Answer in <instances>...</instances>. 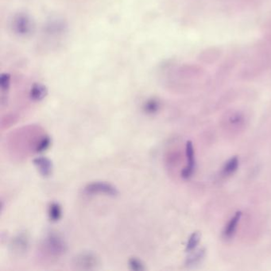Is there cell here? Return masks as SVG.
<instances>
[{
	"label": "cell",
	"mask_w": 271,
	"mask_h": 271,
	"mask_svg": "<svg viewBox=\"0 0 271 271\" xmlns=\"http://www.w3.org/2000/svg\"><path fill=\"white\" fill-rule=\"evenodd\" d=\"M35 22L26 12L16 13L10 19V27L14 34L19 37H28L34 33Z\"/></svg>",
	"instance_id": "cell-1"
},
{
	"label": "cell",
	"mask_w": 271,
	"mask_h": 271,
	"mask_svg": "<svg viewBox=\"0 0 271 271\" xmlns=\"http://www.w3.org/2000/svg\"><path fill=\"white\" fill-rule=\"evenodd\" d=\"M45 249L52 256L59 257L66 251V244L64 238L57 232H50L45 237L44 242Z\"/></svg>",
	"instance_id": "cell-2"
},
{
	"label": "cell",
	"mask_w": 271,
	"mask_h": 271,
	"mask_svg": "<svg viewBox=\"0 0 271 271\" xmlns=\"http://www.w3.org/2000/svg\"><path fill=\"white\" fill-rule=\"evenodd\" d=\"M84 193L88 195H103L109 197H116L119 194L117 188L112 184L104 181H94L89 183L84 187Z\"/></svg>",
	"instance_id": "cell-3"
},
{
	"label": "cell",
	"mask_w": 271,
	"mask_h": 271,
	"mask_svg": "<svg viewBox=\"0 0 271 271\" xmlns=\"http://www.w3.org/2000/svg\"><path fill=\"white\" fill-rule=\"evenodd\" d=\"M74 265L80 270L97 269L100 265V260L94 253L87 251L76 255L74 259Z\"/></svg>",
	"instance_id": "cell-4"
},
{
	"label": "cell",
	"mask_w": 271,
	"mask_h": 271,
	"mask_svg": "<svg viewBox=\"0 0 271 271\" xmlns=\"http://www.w3.org/2000/svg\"><path fill=\"white\" fill-rule=\"evenodd\" d=\"M185 155L187 159V166L183 169L181 172V177L183 178L189 179L192 177L193 172L195 170V152L193 148V142L188 141L185 146Z\"/></svg>",
	"instance_id": "cell-5"
},
{
	"label": "cell",
	"mask_w": 271,
	"mask_h": 271,
	"mask_svg": "<svg viewBox=\"0 0 271 271\" xmlns=\"http://www.w3.org/2000/svg\"><path fill=\"white\" fill-rule=\"evenodd\" d=\"M30 238L29 236L26 232H21L13 239L11 242L12 251L17 254H23L27 252V249L29 247Z\"/></svg>",
	"instance_id": "cell-6"
},
{
	"label": "cell",
	"mask_w": 271,
	"mask_h": 271,
	"mask_svg": "<svg viewBox=\"0 0 271 271\" xmlns=\"http://www.w3.org/2000/svg\"><path fill=\"white\" fill-rule=\"evenodd\" d=\"M33 163L42 177H49L51 176L54 167L50 159L46 157H37L34 159Z\"/></svg>",
	"instance_id": "cell-7"
},
{
	"label": "cell",
	"mask_w": 271,
	"mask_h": 271,
	"mask_svg": "<svg viewBox=\"0 0 271 271\" xmlns=\"http://www.w3.org/2000/svg\"><path fill=\"white\" fill-rule=\"evenodd\" d=\"M48 89L41 83H34L29 91V97L31 101L39 102L47 97Z\"/></svg>",
	"instance_id": "cell-8"
},
{
	"label": "cell",
	"mask_w": 271,
	"mask_h": 271,
	"mask_svg": "<svg viewBox=\"0 0 271 271\" xmlns=\"http://www.w3.org/2000/svg\"><path fill=\"white\" fill-rule=\"evenodd\" d=\"M66 25L65 22L58 19H52L49 21L45 27L46 33L51 34L52 36L62 34L66 32Z\"/></svg>",
	"instance_id": "cell-9"
},
{
	"label": "cell",
	"mask_w": 271,
	"mask_h": 271,
	"mask_svg": "<svg viewBox=\"0 0 271 271\" xmlns=\"http://www.w3.org/2000/svg\"><path fill=\"white\" fill-rule=\"evenodd\" d=\"M242 217V212H237L235 214L234 216L231 219L230 221L228 222V225L224 229V237L225 238H231L233 237L235 233L237 232V226L238 223L240 221Z\"/></svg>",
	"instance_id": "cell-10"
},
{
	"label": "cell",
	"mask_w": 271,
	"mask_h": 271,
	"mask_svg": "<svg viewBox=\"0 0 271 271\" xmlns=\"http://www.w3.org/2000/svg\"><path fill=\"white\" fill-rule=\"evenodd\" d=\"M220 54L221 53H220V49H216V48H210L200 54L199 60L203 63L211 64L219 59Z\"/></svg>",
	"instance_id": "cell-11"
},
{
	"label": "cell",
	"mask_w": 271,
	"mask_h": 271,
	"mask_svg": "<svg viewBox=\"0 0 271 271\" xmlns=\"http://www.w3.org/2000/svg\"><path fill=\"white\" fill-rule=\"evenodd\" d=\"M160 108V101L156 98L148 99L142 105V110L147 115H154L158 113Z\"/></svg>",
	"instance_id": "cell-12"
},
{
	"label": "cell",
	"mask_w": 271,
	"mask_h": 271,
	"mask_svg": "<svg viewBox=\"0 0 271 271\" xmlns=\"http://www.w3.org/2000/svg\"><path fill=\"white\" fill-rule=\"evenodd\" d=\"M62 207L60 205V203L53 202L50 203L48 209V215H49V220L52 222L59 221L62 217Z\"/></svg>",
	"instance_id": "cell-13"
},
{
	"label": "cell",
	"mask_w": 271,
	"mask_h": 271,
	"mask_svg": "<svg viewBox=\"0 0 271 271\" xmlns=\"http://www.w3.org/2000/svg\"><path fill=\"white\" fill-rule=\"evenodd\" d=\"M52 140L49 136H41L39 139L35 143L34 150L36 153H42L47 150L51 146Z\"/></svg>",
	"instance_id": "cell-14"
},
{
	"label": "cell",
	"mask_w": 271,
	"mask_h": 271,
	"mask_svg": "<svg viewBox=\"0 0 271 271\" xmlns=\"http://www.w3.org/2000/svg\"><path fill=\"white\" fill-rule=\"evenodd\" d=\"M238 159L237 157H233L227 162L223 168V174L224 176H229L233 174L238 167Z\"/></svg>",
	"instance_id": "cell-15"
},
{
	"label": "cell",
	"mask_w": 271,
	"mask_h": 271,
	"mask_svg": "<svg viewBox=\"0 0 271 271\" xmlns=\"http://www.w3.org/2000/svg\"><path fill=\"white\" fill-rule=\"evenodd\" d=\"M11 84V76L7 72H2L0 76V89L2 96L8 93Z\"/></svg>",
	"instance_id": "cell-16"
},
{
	"label": "cell",
	"mask_w": 271,
	"mask_h": 271,
	"mask_svg": "<svg viewBox=\"0 0 271 271\" xmlns=\"http://www.w3.org/2000/svg\"><path fill=\"white\" fill-rule=\"evenodd\" d=\"M128 266L130 269L134 271H146V267L145 264L142 263V260H140L136 257H132L128 260Z\"/></svg>",
	"instance_id": "cell-17"
},
{
	"label": "cell",
	"mask_w": 271,
	"mask_h": 271,
	"mask_svg": "<svg viewBox=\"0 0 271 271\" xmlns=\"http://www.w3.org/2000/svg\"><path fill=\"white\" fill-rule=\"evenodd\" d=\"M201 240V235L198 232H194L189 237L188 240L187 245H186V251H192L197 247V245L199 244Z\"/></svg>",
	"instance_id": "cell-18"
},
{
	"label": "cell",
	"mask_w": 271,
	"mask_h": 271,
	"mask_svg": "<svg viewBox=\"0 0 271 271\" xmlns=\"http://www.w3.org/2000/svg\"><path fill=\"white\" fill-rule=\"evenodd\" d=\"M203 256H204V251H198V252L196 253L195 255L189 257V259H187L186 264H187V266L196 265L197 263L201 262Z\"/></svg>",
	"instance_id": "cell-19"
}]
</instances>
